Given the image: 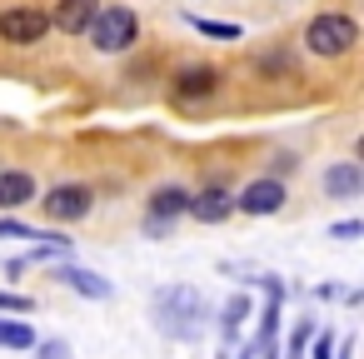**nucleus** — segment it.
Returning a JSON list of instances; mask_svg holds the SVG:
<instances>
[{"mask_svg":"<svg viewBox=\"0 0 364 359\" xmlns=\"http://www.w3.org/2000/svg\"><path fill=\"white\" fill-rule=\"evenodd\" d=\"M359 230H364V225H359V220H344V225H334V230H329V235H334V240H354V235H359Z\"/></svg>","mask_w":364,"mask_h":359,"instance_id":"nucleus-23","label":"nucleus"},{"mask_svg":"<svg viewBox=\"0 0 364 359\" xmlns=\"http://www.w3.org/2000/svg\"><path fill=\"white\" fill-rule=\"evenodd\" d=\"M304 344H309V324H299V329H294V339H289V359H299V354H304Z\"/></svg>","mask_w":364,"mask_h":359,"instance_id":"nucleus-21","label":"nucleus"},{"mask_svg":"<svg viewBox=\"0 0 364 359\" xmlns=\"http://www.w3.org/2000/svg\"><path fill=\"white\" fill-rule=\"evenodd\" d=\"M250 319V294H235L225 309H220V334L225 339H240V324Z\"/></svg>","mask_w":364,"mask_h":359,"instance_id":"nucleus-14","label":"nucleus"},{"mask_svg":"<svg viewBox=\"0 0 364 359\" xmlns=\"http://www.w3.org/2000/svg\"><path fill=\"white\" fill-rule=\"evenodd\" d=\"M41 359H75V354H70L65 339H46V344H41Z\"/></svg>","mask_w":364,"mask_h":359,"instance_id":"nucleus-17","label":"nucleus"},{"mask_svg":"<svg viewBox=\"0 0 364 359\" xmlns=\"http://www.w3.org/2000/svg\"><path fill=\"white\" fill-rule=\"evenodd\" d=\"M170 230H175L170 220H150V215H145V235H150V240H165Z\"/></svg>","mask_w":364,"mask_h":359,"instance_id":"nucleus-20","label":"nucleus"},{"mask_svg":"<svg viewBox=\"0 0 364 359\" xmlns=\"http://www.w3.org/2000/svg\"><path fill=\"white\" fill-rule=\"evenodd\" d=\"M155 319H160V329H165L170 339L195 344V339H205L210 304H205V294H200L195 284H170V289L155 294Z\"/></svg>","mask_w":364,"mask_h":359,"instance_id":"nucleus-1","label":"nucleus"},{"mask_svg":"<svg viewBox=\"0 0 364 359\" xmlns=\"http://www.w3.org/2000/svg\"><path fill=\"white\" fill-rule=\"evenodd\" d=\"M46 36H50V16L46 11H31V6L0 11V41H6V45H36Z\"/></svg>","mask_w":364,"mask_h":359,"instance_id":"nucleus-5","label":"nucleus"},{"mask_svg":"<svg viewBox=\"0 0 364 359\" xmlns=\"http://www.w3.org/2000/svg\"><path fill=\"white\" fill-rule=\"evenodd\" d=\"M36 200V180L26 170H0V210H21Z\"/></svg>","mask_w":364,"mask_h":359,"instance_id":"nucleus-12","label":"nucleus"},{"mask_svg":"<svg viewBox=\"0 0 364 359\" xmlns=\"http://www.w3.org/2000/svg\"><path fill=\"white\" fill-rule=\"evenodd\" d=\"M185 215H195L200 225H225L230 215H235V195L225 190V185H205L200 195H190V210Z\"/></svg>","mask_w":364,"mask_h":359,"instance_id":"nucleus-8","label":"nucleus"},{"mask_svg":"<svg viewBox=\"0 0 364 359\" xmlns=\"http://www.w3.org/2000/svg\"><path fill=\"white\" fill-rule=\"evenodd\" d=\"M324 195L329 200H354L359 190H364V170H359V160H339V165H329L324 170Z\"/></svg>","mask_w":364,"mask_h":359,"instance_id":"nucleus-9","label":"nucleus"},{"mask_svg":"<svg viewBox=\"0 0 364 359\" xmlns=\"http://www.w3.org/2000/svg\"><path fill=\"white\" fill-rule=\"evenodd\" d=\"M95 11H100V0H60L55 16H50V26L65 31V36H85L90 21H95Z\"/></svg>","mask_w":364,"mask_h":359,"instance_id":"nucleus-10","label":"nucleus"},{"mask_svg":"<svg viewBox=\"0 0 364 359\" xmlns=\"http://www.w3.org/2000/svg\"><path fill=\"white\" fill-rule=\"evenodd\" d=\"M135 36H140V21H135L130 6H100L95 21H90V45H95L100 55H120V50H130Z\"/></svg>","mask_w":364,"mask_h":359,"instance_id":"nucleus-3","label":"nucleus"},{"mask_svg":"<svg viewBox=\"0 0 364 359\" xmlns=\"http://www.w3.org/2000/svg\"><path fill=\"white\" fill-rule=\"evenodd\" d=\"M190 210V190H180V185H160L155 195H150V220H180Z\"/></svg>","mask_w":364,"mask_h":359,"instance_id":"nucleus-13","label":"nucleus"},{"mask_svg":"<svg viewBox=\"0 0 364 359\" xmlns=\"http://www.w3.org/2000/svg\"><path fill=\"white\" fill-rule=\"evenodd\" d=\"M294 165H299L294 155H274V160H269V180H279V175H294Z\"/></svg>","mask_w":364,"mask_h":359,"instance_id":"nucleus-19","label":"nucleus"},{"mask_svg":"<svg viewBox=\"0 0 364 359\" xmlns=\"http://www.w3.org/2000/svg\"><path fill=\"white\" fill-rule=\"evenodd\" d=\"M284 200H289V185H284V180L259 175V180H250V185L235 195V210H240V215L264 220V215H279V210H284Z\"/></svg>","mask_w":364,"mask_h":359,"instance_id":"nucleus-4","label":"nucleus"},{"mask_svg":"<svg viewBox=\"0 0 364 359\" xmlns=\"http://www.w3.org/2000/svg\"><path fill=\"white\" fill-rule=\"evenodd\" d=\"M190 26H195L200 36H215V41H240V26H230V21H205V16H190Z\"/></svg>","mask_w":364,"mask_h":359,"instance_id":"nucleus-16","label":"nucleus"},{"mask_svg":"<svg viewBox=\"0 0 364 359\" xmlns=\"http://www.w3.org/2000/svg\"><path fill=\"white\" fill-rule=\"evenodd\" d=\"M215 90H220V70H215V65H185V70H175V80H170V95L185 100V105L210 100Z\"/></svg>","mask_w":364,"mask_h":359,"instance_id":"nucleus-7","label":"nucleus"},{"mask_svg":"<svg viewBox=\"0 0 364 359\" xmlns=\"http://www.w3.org/2000/svg\"><path fill=\"white\" fill-rule=\"evenodd\" d=\"M55 279H60V284H70V289H75V294H85V299H110V294H115V284H110V279H100L95 269H80V264H60V269H55Z\"/></svg>","mask_w":364,"mask_h":359,"instance_id":"nucleus-11","label":"nucleus"},{"mask_svg":"<svg viewBox=\"0 0 364 359\" xmlns=\"http://www.w3.org/2000/svg\"><path fill=\"white\" fill-rule=\"evenodd\" d=\"M0 349H36V329L26 319H0Z\"/></svg>","mask_w":364,"mask_h":359,"instance_id":"nucleus-15","label":"nucleus"},{"mask_svg":"<svg viewBox=\"0 0 364 359\" xmlns=\"http://www.w3.org/2000/svg\"><path fill=\"white\" fill-rule=\"evenodd\" d=\"M314 359H334V334H329V329L314 339Z\"/></svg>","mask_w":364,"mask_h":359,"instance_id":"nucleus-22","label":"nucleus"},{"mask_svg":"<svg viewBox=\"0 0 364 359\" xmlns=\"http://www.w3.org/2000/svg\"><path fill=\"white\" fill-rule=\"evenodd\" d=\"M354 41H359V26H354L349 16H339V11H324V16H314V21L304 26V45H309V55H324V60L349 55Z\"/></svg>","mask_w":364,"mask_h":359,"instance_id":"nucleus-2","label":"nucleus"},{"mask_svg":"<svg viewBox=\"0 0 364 359\" xmlns=\"http://www.w3.org/2000/svg\"><path fill=\"white\" fill-rule=\"evenodd\" d=\"M0 309H11V314H31V299H26V294H6V289H0Z\"/></svg>","mask_w":364,"mask_h":359,"instance_id":"nucleus-18","label":"nucleus"},{"mask_svg":"<svg viewBox=\"0 0 364 359\" xmlns=\"http://www.w3.org/2000/svg\"><path fill=\"white\" fill-rule=\"evenodd\" d=\"M50 220H60V225H75V220H85L90 215V205H95V195L85 190V185H55V190H46V200H36Z\"/></svg>","mask_w":364,"mask_h":359,"instance_id":"nucleus-6","label":"nucleus"},{"mask_svg":"<svg viewBox=\"0 0 364 359\" xmlns=\"http://www.w3.org/2000/svg\"><path fill=\"white\" fill-rule=\"evenodd\" d=\"M230 359H255V349H250V344H245V354H230Z\"/></svg>","mask_w":364,"mask_h":359,"instance_id":"nucleus-25","label":"nucleus"},{"mask_svg":"<svg viewBox=\"0 0 364 359\" xmlns=\"http://www.w3.org/2000/svg\"><path fill=\"white\" fill-rule=\"evenodd\" d=\"M220 359H230V354H220Z\"/></svg>","mask_w":364,"mask_h":359,"instance_id":"nucleus-26","label":"nucleus"},{"mask_svg":"<svg viewBox=\"0 0 364 359\" xmlns=\"http://www.w3.org/2000/svg\"><path fill=\"white\" fill-rule=\"evenodd\" d=\"M259 359H279V349H274V344H264V349H259Z\"/></svg>","mask_w":364,"mask_h":359,"instance_id":"nucleus-24","label":"nucleus"}]
</instances>
